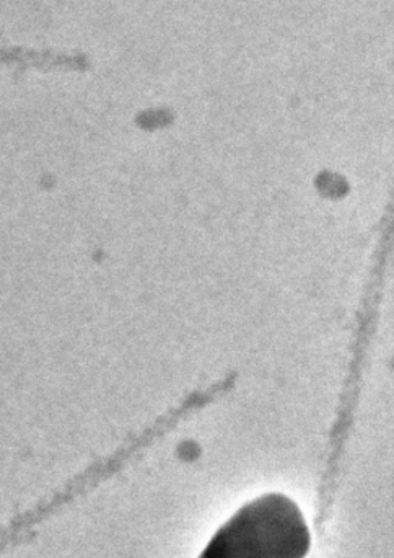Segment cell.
Segmentation results:
<instances>
[{
    "label": "cell",
    "mask_w": 394,
    "mask_h": 558,
    "mask_svg": "<svg viewBox=\"0 0 394 558\" xmlns=\"http://www.w3.org/2000/svg\"><path fill=\"white\" fill-rule=\"evenodd\" d=\"M310 544L297 505L284 495H266L220 527L199 558H305Z\"/></svg>",
    "instance_id": "obj_1"
}]
</instances>
